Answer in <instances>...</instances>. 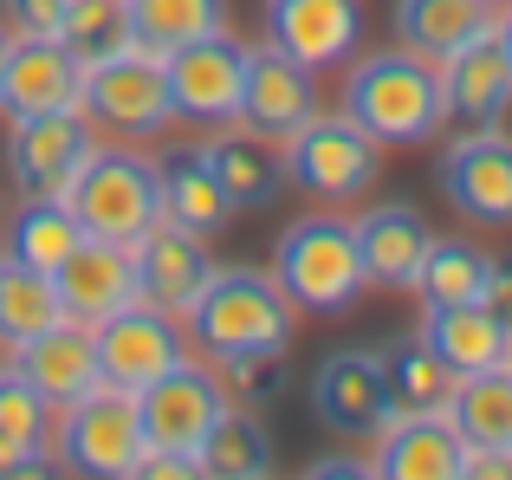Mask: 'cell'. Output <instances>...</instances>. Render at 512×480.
Wrapping results in <instances>:
<instances>
[{
	"label": "cell",
	"instance_id": "4fadbf2b",
	"mask_svg": "<svg viewBox=\"0 0 512 480\" xmlns=\"http://www.w3.org/2000/svg\"><path fill=\"white\" fill-rule=\"evenodd\" d=\"M441 195L474 228H512V130H461L441 150Z\"/></svg>",
	"mask_w": 512,
	"mask_h": 480
},
{
	"label": "cell",
	"instance_id": "cb8c5ba5",
	"mask_svg": "<svg viewBox=\"0 0 512 480\" xmlns=\"http://www.w3.org/2000/svg\"><path fill=\"white\" fill-rule=\"evenodd\" d=\"M415 338H422L454 377H474V370L506 364L512 331L480 299H461V305H422V331H415Z\"/></svg>",
	"mask_w": 512,
	"mask_h": 480
},
{
	"label": "cell",
	"instance_id": "3957f363",
	"mask_svg": "<svg viewBox=\"0 0 512 480\" xmlns=\"http://www.w3.org/2000/svg\"><path fill=\"white\" fill-rule=\"evenodd\" d=\"M273 279L299 312H318V318L350 312L363 299V286H370L357 260V228L344 215H331V208L299 215L273 247Z\"/></svg>",
	"mask_w": 512,
	"mask_h": 480
},
{
	"label": "cell",
	"instance_id": "d4e9b609",
	"mask_svg": "<svg viewBox=\"0 0 512 480\" xmlns=\"http://www.w3.org/2000/svg\"><path fill=\"white\" fill-rule=\"evenodd\" d=\"M493 0H396L389 7V33H396V46L422 52V59H454V52L467 46V39H480L493 26Z\"/></svg>",
	"mask_w": 512,
	"mask_h": 480
},
{
	"label": "cell",
	"instance_id": "52a82bcc",
	"mask_svg": "<svg viewBox=\"0 0 512 480\" xmlns=\"http://www.w3.org/2000/svg\"><path fill=\"white\" fill-rule=\"evenodd\" d=\"M78 111L91 117L111 137H156L169 124V85H163V52H104L85 65V91H78Z\"/></svg>",
	"mask_w": 512,
	"mask_h": 480
},
{
	"label": "cell",
	"instance_id": "44dd1931",
	"mask_svg": "<svg viewBox=\"0 0 512 480\" xmlns=\"http://www.w3.org/2000/svg\"><path fill=\"white\" fill-rule=\"evenodd\" d=\"M156 215H163L169 228L195 234V240H214L234 221V202H227V189L214 182L201 143H169V150L156 156Z\"/></svg>",
	"mask_w": 512,
	"mask_h": 480
},
{
	"label": "cell",
	"instance_id": "4316f807",
	"mask_svg": "<svg viewBox=\"0 0 512 480\" xmlns=\"http://www.w3.org/2000/svg\"><path fill=\"white\" fill-rule=\"evenodd\" d=\"M201 474L208 480H266L279 468V448H273V429H266L253 409L227 403L221 416H214V429L201 435Z\"/></svg>",
	"mask_w": 512,
	"mask_h": 480
},
{
	"label": "cell",
	"instance_id": "8d00e7d4",
	"mask_svg": "<svg viewBox=\"0 0 512 480\" xmlns=\"http://www.w3.org/2000/svg\"><path fill=\"white\" fill-rule=\"evenodd\" d=\"M65 0H7V26L13 33H59Z\"/></svg>",
	"mask_w": 512,
	"mask_h": 480
},
{
	"label": "cell",
	"instance_id": "d6986e66",
	"mask_svg": "<svg viewBox=\"0 0 512 480\" xmlns=\"http://www.w3.org/2000/svg\"><path fill=\"white\" fill-rule=\"evenodd\" d=\"M266 39L312 72H331L363 39V0H266Z\"/></svg>",
	"mask_w": 512,
	"mask_h": 480
},
{
	"label": "cell",
	"instance_id": "b9f144b4",
	"mask_svg": "<svg viewBox=\"0 0 512 480\" xmlns=\"http://www.w3.org/2000/svg\"><path fill=\"white\" fill-rule=\"evenodd\" d=\"M493 33H500V46H506V59H512V0L493 13Z\"/></svg>",
	"mask_w": 512,
	"mask_h": 480
},
{
	"label": "cell",
	"instance_id": "8992f818",
	"mask_svg": "<svg viewBox=\"0 0 512 480\" xmlns=\"http://www.w3.org/2000/svg\"><path fill=\"white\" fill-rule=\"evenodd\" d=\"M59 461L85 480H137L143 455H150V435H143L137 416V390H117V383H98L78 403L59 409Z\"/></svg>",
	"mask_w": 512,
	"mask_h": 480
},
{
	"label": "cell",
	"instance_id": "f35d334b",
	"mask_svg": "<svg viewBox=\"0 0 512 480\" xmlns=\"http://www.w3.org/2000/svg\"><path fill=\"white\" fill-rule=\"evenodd\" d=\"M137 480H201V455H182V448H150L143 455Z\"/></svg>",
	"mask_w": 512,
	"mask_h": 480
},
{
	"label": "cell",
	"instance_id": "f1b7e54d",
	"mask_svg": "<svg viewBox=\"0 0 512 480\" xmlns=\"http://www.w3.org/2000/svg\"><path fill=\"white\" fill-rule=\"evenodd\" d=\"M78 240H85V228H78V215H72L65 195H26V202L13 208V221H7V253L26 260V266H39V273H52Z\"/></svg>",
	"mask_w": 512,
	"mask_h": 480
},
{
	"label": "cell",
	"instance_id": "2e32d148",
	"mask_svg": "<svg viewBox=\"0 0 512 480\" xmlns=\"http://www.w3.org/2000/svg\"><path fill=\"white\" fill-rule=\"evenodd\" d=\"M318 111V72L299 65L292 52H279L273 39L247 46V78H240V124L253 137H286Z\"/></svg>",
	"mask_w": 512,
	"mask_h": 480
},
{
	"label": "cell",
	"instance_id": "277c9868",
	"mask_svg": "<svg viewBox=\"0 0 512 480\" xmlns=\"http://www.w3.org/2000/svg\"><path fill=\"white\" fill-rule=\"evenodd\" d=\"M279 169H286L292 189L318 195V202H350L376 182L383 143L344 111H312L299 130L279 137Z\"/></svg>",
	"mask_w": 512,
	"mask_h": 480
},
{
	"label": "cell",
	"instance_id": "e575fe53",
	"mask_svg": "<svg viewBox=\"0 0 512 480\" xmlns=\"http://www.w3.org/2000/svg\"><path fill=\"white\" fill-rule=\"evenodd\" d=\"M52 416H59V409H52L13 364H0V435H7L13 448H46Z\"/></svg>",
	"mask_w": 512,
	"mask_h": 480
},
{
	"label": "cell",
	"instance_id": "7bdbcfd3",
	"mask_svg": "<svg viewBox=\"0 0 512 480\" xmlns=\"http://www.w3.org/2000/svg\"><path fill=\"white\" fill-rule=\"evenodd\" d=\"M7 46H13V26L0 20V65H7Z\"/></svg>",
	"mask_w": 512,
	"mask_h": 480
},
{
	"label": "cell",
	"instance_id": "8fae6325",
	"mask_svg": "<svg viewBox=\"0 0 512 480\" xmlns=\"http://www.w3.org/2000/svg\"><path fill=\"white\" fill-rule=\"evenodd\" d=\"M234 403L221 383V370L208 364V357H182L175 370H163L156 383H143L137 390V416H143V435H150V448H182V455H195L201 435L214 429V416Z\"/></svg>",
	"mask_w": 512,
	"mask_h": 480
},
{
	"label": "cell",
	"instance_id": "d590c367",
	"mask_svg": "<svg viewBox=\"0 0 512 480\" xmlns=\"http://www.w3.org/2000/svg\"><path fill=\"white\" fill-rule=\"evenodd\" d=\"M221 383H227V396L234 403H273L279 390H286V351H273V357H221Z\"/></svg>",
	"mask_w": 512,
	"mask_h": 480
},
{
	"label": "cell",
	"instance_id": "7c38bea8",
	"mask_svg": "<svg viewBox=\"0 0 512 480\" xmlns=\"http://www.w3.org/2000/svg\"><path fill=\"white\" fill-rule=\"evenodd\" d=\"M7 176L20 195H65L91 150L98 124L85 111H39V117H7Z\"/></svg>",
	"mask_w": 512,
	"mask_h": 480
},
{
	"label": "cell",
	"instance_id": "1f68e13d",
	"mask_svg": "<svg viewBox=\"0 0 512 480\" xmlns=\"http://www.w3.org/2000/svg\"><path fill=\"white\" fill-rule=\"evenodd\" d=\"M65 305H59V286H52V273H39V266L13 260V253H0V338H33V331L59 325Z\"/></svg>",
	"mask_w": 512,
	"mask_h": 480
},
{
	"label": "cell",
	"instance_id": "ab89813d",
	"mask_svg": "<svg viewBox=\"0 0 512 480\" xmlns=\"http://www.w3.org/2000/svg\"><path fill=\"white\" fill-rule=\"evenodd\" d=\"M305 474H312V480H370V474H376V461L350 448V455H325V461H312Z\"/></svg>",
	"mask_w": 512,
	"mask_h": 480
},
{
	"label": "cell",
	"instance_id": "9a60e30c",
	"mask_svg": "<svg viewBox=\"0 0 512 480\" xmlns=\"http://www.w3.org/2000/svg\"><path fill=\"white\" fill-rule=\"evenodd\" d=\"M370 461L383 480H461L467 474V435L448 409H396L376 429Z\"/></svg>",
	"mask_w": 512,
	"mask_h": 480
},
{
	"label": "cell",
	"instance_id": "f6af8a7d",
	"mask_svg": "<svg viewBox=\"0 0 512 480\" xmlns=\"http://www.w3.org/2000/svg\"><path fill=\"white\" fill-rule=\"evenodd\" d=\"M506 364H512V344H506Z\"/></svg>",
	"mask_w": 512,
	"mask_h": 480
},
{
	"label": "cell",
	"instance_id": "4dcf8cb0",
	"mask_svg": "<svg viewBox=\"0 0 512 480\" xmlns=\"http://www.w3.org/2000/svg\"><path fill=\"white\" fill-rule=\"evenodd\" d=\"M124 13H130V39L143 52L188 46L201 33H227V0H124Z\"/></svg>",
	"mask_w": 512,
	"mask_h": 480
},
{
	"label": "cell",
	"instance_id": "6da1fadb",
	"mask_svg": "<svg viewBox=\"0 0 512 480\" xmlns=\"http://www.w3.org/2000/svg\"><path fill=\"white\" fill-rule=\"evenodd\" d=\"M344 117H357L376 143H435L448 130V104H441V65L422 59L409 46H383V52H350L344 59Z\"/></svg>",
	"mask_w": 512,
	"mask_h": 480
},
{
	"label": "cell",
	"instance_id": "d6a6232c",
	"mask_svg": "<svg viewBox=\"0 0 512 480\" xmlns=\"http://www.w3.org/2000/svg\"><path fill=\"white\" fill-rule=\"evenodd\" d=\"M376 357H383V377H389V396H396V409H448L454 383H461L422 338H389Z\"/></svg>",
	"mask_w": 512,
	"mask_h": 480
},
{
	"label": "cell",
	"instance_id": "5b68a950",
	"mask_svg": "<svg viewBox=\"0 0 512 480\" xmlns=\"http://www.w3.org/2000/svg\"><path fill=\"white\" fill-rule=\"evenodd\" d=\"M65 202H72V215H78L85 234L124 240V247L163 221L156 215V163L143 150H124V143H98V150L78 163Z\"/></svg>",
	"mask_w": 512,
	"mask_h": 480
},
{
	"label": "cell",
	"instance_id": "836d02e7",
	"mask_svg": "<svg viewBox=\"0 0 512 480\" xmlns=\"http://www.w3.org/2000/svg\"><path fill=\"white\" fill-rule=\"evenodd\" d=\"M59 39L78 52V59H104V52H124L137 46L130 39V13L124 0H65V20H59Z\"/></svg>",
	"mask_w": 512,
	"mask_h": 480
},
{
	"label": "cell",
	"instance_id": "74e56055",
	"mask_svg": "<svg viewBox=\"0 0 512 480\" xmlns=\"http://www.w3.org/2000/svg\"><path fill=\"white\" fill-rule=\"evenodd\" d=\"M480 305H487V312L512 331V253L487 260V286H480Z\"/></svg>",
	"mask_w": 512,
	"mask_h": 480
},
{
	"label": "cell",
	"instance_id": "484cf974",
	"mask_svg": "<svg viewBox=\"0 0 512 480\" xmlns=\"http://www.w3.org/2000/svg\"><path fill=\"white\" fill-rule=\"evenodd\" d=\"M201 156H208V169H214V182L227 189V202H234V215L240 208H273L279 195H286V169H279V156L273 150H260L253 143V130H214V137H201Z\"/></svg>",
	"mask_w": 512,
	"mask_h": 480
},
{
	"label": "cell",
	"instance_id": "ba28073f",
	"mask_svg": "<svg viewBox=\"0 0 512 480\" xmlns=\"http://www.w3.org/2000/svg\"><path fill=\"white\" fill-rule=\"evenodd\" d=\"M240 78H247V39L234 33H201L163 52L169 111L182 124H240Z\"/></svg>",
	"mask_w": 512,
	"mask_h": 480
},
{
	"label": "cell",
	"instance_id": "83f0119b",
	"mask_svg": "<svg viewBox=\"0 0 512 480\" xmlns=\"http://www.w3.org/2000/svg\"><path fill=\"white\" fill-rule=\"evenodd\" d=\"M448 416L467 435V448H512V364L461 377L448 396Z\"/></svg>",
	"mask_w": 512,
	"mask_h": 480
},
{
	"label": "cell",
	"instance_id": "603a6c76",
	"mask_svg": "<svg viewBox=\"0 0 512 480\" xmlns=\"http://www.w3.org/2000/svg\"><path fill=\"white\" fill-rule=\"evenodd\" d=\"M350 228H357L363 279H370V286H396V292L415 279L428 240H435V228H428V215L415 202H376V208H363Z\"/></svg>",
	"mask_w": 512,
	"mask_h": 480
},
{
	"label": "cell",
	"instance_id": "7a4b0ae2",
	"mask_svg": "<svg viewBox=\"0 0 512 480\" xmlns=\"http://www.w3.org/2000/svg\"><path fill=\"white\" fill-rule=\"evenodd\" d=\"M195 357L221 364V357H273L299 331V305L279 292L273 273L260 266H214L195 305L182 312Z\"/></svg>",
	"mask_w": 512,
	"mask_h": 480
},
{
	"label": "cell",
	"instance_id": "9c48e42d",
	"mask_svg": "<svg viewBox=\"0 0 512 480\" xmlns=\"http://www.w3.org/2000/svg\"><path fill=\"white\" fill-rule=\"evenodd\" d=\"M91 344H98L104 383H117V390H143V383H156L163 370H175L182 357H195L188 325L175 312H163V305H150V299H130L124 312L98 318V325H91Z\"/></svg>",
	"mask_w": 512,
	"mask_h": 480
},
{
	"label": "cell",
	"instance_id": "bcb514c9",
	"mask_svg": "<svg viewBox=\"0 0 512 480\" xmlns=\"http://www.w3.org/2000/svg\"><path fill=\"white\" fill-rule=\"evenodd\" d=\"M493 7H506V0H493Z\"/></svg>",
	"mask_w": 512,
	"mask_h": 480
},
{
	"label": "cell",
	"instance_id": "f546056e",
	"mask_svg": "<svg viewBox=\"0 0 512 480\" xmlns=\"http://www.w3.org/2000/svg\"><path fill=\"white\" fill-rule=\"evenodd\" d=\"M487 260L493 253H480L474 240L461 234H435L422 253V266H415L409 292L422 305H461V299H480V286H487Z\"/></svg>",
	"mask_w": 512,
	"mask_h": 480
},
{
	"label": "cell",
	"instance_id": "ac0fdd59",
	"mask_svg": "<svg viewBox=\"0 0 512 480\" xmlns=\"http://www.w3.org/2000/svg\"><path fill=\"white\" fill-rule=\"evenodd\" d=\"M52 286H59V305H65L72 325H98V318L124 312L130 299H143L130 247L124 240H98V234H85L59 266H52Z\"/></svg>",
	"mask_w": 512,
	"mask_h": 480
},
{
	"label": "cell",
	"instance_id": "60d3db41",
	"mask_svg": "<svg viewBox=\"0 0 512 480\" xmlns=\"http://www.w3.org/2000/svg\"><path fill=\"white\" fill-rule=\"evenodd\" d=\"M461 480H512V448H467Z\"/></svg>",
	"mask_w": 512,
	"mask_h": 480
},
{
	"label": "cell",
	"instance_id": "5bb4252c",
	"mask_svg": "<svg viewBox=\"0 0 512 480\" xmlns=\"http://www.w3.org/2000/svg\"><path fill=\"white\" fill-rule=\"evenodd\" d=\"M85 59L59 33H13L0 65V117H39V111H78Z\"/></svg>",
	"mask_w": 512,
	"mask_h": 480
},
{
	"label": "cell",
	"instance_id": "ffe728a7",
	"mask_svg": "<svg viewBox=\"0 0 512 480\" xmlns=\"http://www.w3.org/2000/svg\"><path fill=\"white\" fill-rule=\"evenodd\" d=\"M7 364L20 370V377L33 383V390L46 396L52 409L78 403L85 390H98V383H104L98 344H91V325H72V318H59V325H46V331H33V338H20Z\"/></svg>",
	"mask_w": 512,
	"mask_h": 480
},
{
	"label": "cell",
	"instance_id": "e0dca14e",
	"mask_svg": "<svg viewBox=\"0 0 512 480\" xmlns=\"http://www.w3.org/2000/svg\"><path fill=\"white\" fill-rule=\"evenodd\" d=\"M441 104L454 130H500L512 117V59L493 26L467 39L454 59H441Z\"/></svg>",
	"mask_w": 512,
	"mask_h": 480
},
{
	"label": "cell",
	"instance_id": "30bf717a",
	"mask_svg": "<svg viewBox=\"0 0 512 480\" xmlns=\"http://www.w3.org/2000/svg\"><path fill=\"white\" fill-rule=\"evenodd\" d=\"M312 416L325 422L338 442L370 448L376 429L396 416L383 357L363 351V344H338V351H325V357H318V370H312Z\"/></svg>",
	"mask_w": 512,
	"mask_h": 480
},
{
	"label": "cell",
	"instance_id": "7402d4cb",
	"mask_svg": "<svg viewBox=\"0 0 512 480\" xmlns=\"http://www.w3.org/2000/svg\"><path fill=\"white\" fill-rule=\"evenodd\" d=\"M130 260H137V292L150 305H163V312H175V318L195 305V292L208 286V273H214L208 240L169 228V221H156L143 240H130Z\"/></svg>",
	"mask_w": 512,
	"mask_h": 480
},
{
	"label": "cell",
	"instance_id": "ee69618b",
	"mask_svg": "<svg viewBox=\"0 0 512 480\" xmlns=\"http://www.w3.org/2000/svg\"><path fill=\"white\" fill-rule=\"evenodd\" d=\"M7 357H13V338H0V364H7Z\"/></svg>",
	"mask_w": 512,
	"mask_h": 480
}]
</instances>
